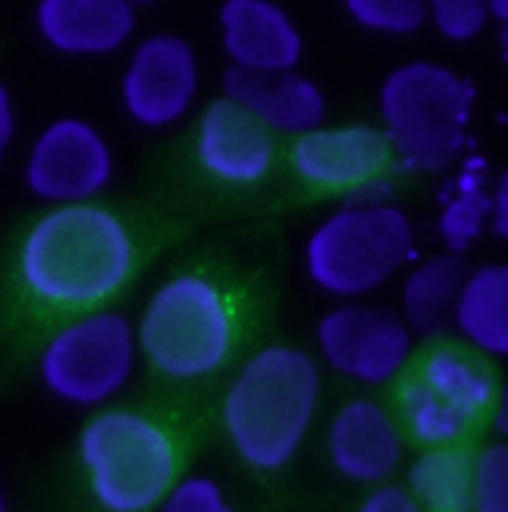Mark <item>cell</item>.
Returning a JSON list of instances; mask_svg holds the SVG:
<instances>
[{
  "instance_id": "6da1fadb",
  "label": "cell",
  "mask_w": 508,
  "mask_h": 512,
  "mask_svg": "<svg viewBox=\"0 0 508 512\" xmlns=\"http://www.w3.org/2000/svg\"><path fill=\"white\" fill-rule=\"evenodd\" d=\"M143 266V235L112 203L40 207L0 258V314L16 326H60L108 310Z\"/></svg>"
},
{
  "instance_id": "7a4b0ae2",
  "label": "cell",
  "mask_w": 508,
  "mask_h": 512,
  "mask_svg": "<svg viewBox=\"0 0 508 512\" xmlns=\"http://www.w3.org/2000/svg\"><path fill=\"white\" fill-rule=\"evenodd\" d=\"M322 405L318 358L302 346L266 342L231 374L219 401V429L254 473H282L306 449Z\"/></svg>"
},
{
  "instance_id": "3957f363",
  "label": "cell",
  "mask_w": 508,
  "mask_h": 512,
  "mask_svg": "<svg viewBox=\"0 0 508 512\" xmlns=\"http://www.w3.org/2000/svg\"><path fill=\"white\" fill-rule=\"evenodd\" d=\"M143 366L171 385L219 378L239 350V302L231 286L203 270H171L135 314Z\"/></svg>"
},
{
  "instance_id": "277c9868",
  "label": "cell",
  "mask_w": 508,
  "mask_h": 512,
  "mask_svg": "<svg viewBox=\"0 0 508 512\" xmlns=\"http://www.w3.org/2000/svg\"><path fill=\"white\" fill-rule=\"evenodd\" d=\"M76 473L96 512H159L183 477L175 429L139 405H104L76 433Z\"/></svg>"
},
{
  "instance_id": "5b68a950",
  "label": "cell",
  "mask_w": 508,
  "mask_h": 512,
  "mask_svg": "<svg viewBox=\"0 0 508 512\" xmlns=\"http://www.w3.org/2000/svg\"><path fill=\"white\" fill-rule=\"evenodd\" d=\"M417 262L413 215L381 195L342 199L302 243V270L314 290L338 302H366Z\"/></svg>"
},
{
  "instance_id": "8992f818",
  "label": "cell",
  "mask_w": 508,
  "mask_h": 512,
  "mask_svg": "<svg viewBox=\"0 0 508 512\" xmlns=\"http://www.w3.org/2000/svg\"><path fill=\"white\" fill-rule=\"evenodd\" d=\"M477 88L449 64L405 60L385 72L378 88V128L385 131L401 171L441 175L449 171L473 124Z\"/></svg>"
},
{
  "instance_id": "52a82bcc",
  "label": "cell",
  "mask_w": 508,
  "mask_h": 512,
  "mask_svg": "<svg viewBox=\"0 0 508 512\" xmlns=\"http://www.w3.org/2000/svg\"><path fill=\"white\" fill-rule=\"evenodd\" d=\"M143 358L135 338V318L124 310H92L52 326L36 346V382L64 409L96 413L116 405L135 382Z\"/></svg>"
},
{
  "instance_id": "ba28073f",
  "label": "cell",
  "mask_w": 508,
  "mask_h": 512,
  "mask_svg": "<svg viewBox=\"0 0 508 512\" xmlns=\"http://www.w3.org/2000/svg\"><path fill=\"white\" fill-rule=\"evenodd\" d=\"M20 183L40 207L100 203L116 183V147L84 116H56L32 135Z\"/></svg>"
},
{
  "instance_id": "9c48e42d",
  "label": "cell",
  "mask_w": 508,
  "mask_h": 512,
  "mask_svg": "<svg viewBox=\"0 0 508 512\" xmlns=\"http://www.w3.org/2000/svg\"><path fill=\"white\" fill-rule=\"evenodd\" d=\"M314 342H318V362L330 374L362 389L397 385L417 358V334L409 330V322L378 302L330 306L314 326Z\"/></svg>"
},
{
  "instance_id": "30bf717a",
  "label": "cell",
  "mask_w": 508,
  "mask_h": 512,
  "mask_svg": "<svg viewBox=\"0 0 508 512\" xmlns=\"http://www.w3.org/2000/svg\"><path fill=\"white\" fill-rule=\"evenodd\" d=\"M203 92L199 52L179 32H147L127 48L120 112L143 131H171L191 120Z\"/></svg>"
},
{
  "instance_id": "8fae6325",
  "label": "cell",
  "mask_w": 508,
  "mask_h": 512,
  "mask_svg": "<svg viewBox=\"0 0 508 512\" xmlns=\"http://www.w3.org/2000/svg\"><path fill=\"white\" fill-rule=\"evenodd\" d=\"M286 163L306 191L342 199L370 195L397 167L393 147L378 124H322L290 143Z\"/></svg>"
},
{
  "instance_id": "7c38bea8",
  "label": "cell",
  "mask_w": 508,
  "mask_h": 512,
  "mask_svg": "<svg viewBox=\"0 0 508 512\" xmlns=\"http://www.w3.org/2000/svg\"><path fill=\"white\" fill-rule=\"evenodd\" d=\"M191 159L203 171V179L247 191L274 175L278 167V135L262 128L247 108L219 96L211 100L191 128Z\"/></svg>"
},
{
  "instance_id": "4fadbf2b",
  "label": "cell",
  "mask_w": 508,
  "mask_h": 512,
  "mask_svg": "<svg viewBox=\"0 0 508 512\" xmlns=\"http://www.w3.org/2000/svg\"><path fill=\"white\" fill-rule=\"evenodd\" d=\"M405 429L397 421V409L381 397H350L334 409L326 425V461L330 469L350 485H385L405 465Z\"/></svg>"
},
{
  "instance_id": "5bb4252c",
  "label": "cell",
  "mask_w": 508,
  "mask_h": 512,
  "mask_svg": "<svg viewBox=\"0 0 508 512\" xmlns=\"http://www.w3.org/2000/svg\"><path fill=\"white\" fill-rule=\"evenodd\" d=\"M139 8L127 0H36L32 32L60 60H108L135 44Z\"/></svg>"
},
{
  "instance_id": "9a60e30c",
  "label": "cell",
  "mask_w": 508,
  "mask_h": 512,
  "mask_svg": "<svg viewBox=\"0 0 508 512\" xmlns=\"http://www.w3.org/2000/svg\"><path fill=\"white\" fill-rule=\"evenodd\" d=\"M215 20H219V48L231 68L294 72L306 56V36L278 0H223Z\"/></svg>"
},
{
  "instance_id": "2e32d148",
  "label": "cell",
  "mask_w": 508,
  "mask_h": 512,
  "mask_svg": "<svg viewBox=\"0 0 508 512\" xmlns=\"http://www.w3.org/2000/svg\"><path fill=\"white\" fill-rule=\"evenodd\" d=\"M223 96L235 100L239 108H247L262 128L274 135L298 139L306 131L326 124V92L318 88V80L294 72H243V68H227L223 76Z\"/></svg>"
},
{
  "instance_id": "e0dca14e",
  "label": "cell",
  "mask_w": 508,
  "mask_h": 512,
  "mask_svg": "<svg viewBox=\"0 0 508 512\" xmlns=\"http://www.w3.org/2000/svg\"><path fill=\"white\" fill-rule=\"evenodd\" d=\"M409 374L429 385L437 397H445L453 409H461L469 421L489 425L501 378L485 354L469 350L465 342H429L425 350H417Z\"/></svg>"
},
{
  "instance_id": "ac0fdd59",
  "label": "cell",
  "mask_w": 508,
  "mask_h": 512,
  "mask_svg": "<svg viewBox=\"0 0 508 512\" xmlns=\"http://www.w3.org/2000/svg\"><path fill=\"white\" fill-rule=\"evenodd\" d=\"M453 334L489 362H508V262L469 266L453 310Z\"/></svg>"
},
{
  "instance_id": "d6986e66",
  "label": "cell",
  "mask_w": 508,
  "mask_h": 512,
  "mask_svg": "<svg viewBox=\"0 0 508 512\" xmlns=\"http://www.w3.org/2000/svg\"><path fill=\"white\" fill-rule=\"evenodd\" d=\"M465 274H469L465 258L449 255V251L417 258L401 274L397 314L409 322V330L417 338H437L445 326H453V310H457Z\"/></svg>"
},
{
  "instance_id": "ffe728a7",
  "label": "cell",
  "mask_w": 508,
  "mask_h": 512,
  "mask_svg": "<svg viewBox=\"0 0 508 512\" xmlns=\"http://www.w3.org/2000/svg\"><path fill=\"white\" fill-rule=\"evenodd\" d=\"M473 481L477 453L469 445L417 449V457L405 465V489L425 512H473Z\"/></svg>"
},
{
  "instance_id": "44dd1931",
  "label": "cell",
  "mask_w": 508,
  "mask_h": 512,
  "mask_svg": "<svg viewBox=\"0 0 508 512\" xmlns=\"http://www.w3.org/2000/svg\"><path fill=\"white\" fill-rule=\"evenodd\" d=\"M493 215V187L485 183L481 163L457 171L437 195V239L449 255H465L481 243Z\"/></svg>"
},
{
  "instance_id": "7402d4cb",
  "label": "cell",
  "mask_w": 508,
  "mask_h": 512,
  "mask_svg": "<svg viewBox=\"0 0 508 512\" xmlns=\"http://www.w3.org/2000/svg\"><path fill=\"white\" fill-rule=\"evenodd\" d=\"M342 12L350 24L374 36H417L429 24V0H342Z\"/></svg>"
},
{
  "instance_id": "603a6c76",
  "label": "cell",
  "mask_w": 508,
  "mask_h": 512,
  "mask_svg": "<svg viewBox=\"0 0 508 512\" xmlns=\"http://www.w3.org/2000/svg\"><path fill=\"white\" fill-rule=\"evenodd\" d=\"M429 24L449 44H473L493 24L489 0H429Z\"/></svg>"
},
{
  "instance_id": "cb8c5ba5",
  "label": "cell",
  "mask_w": 508,
  "mask_h": 512,
  "mask_svg": "<svg viewBox=\"0 0 508 512\" xmlns=\"http://www.w3.org/2000/svg\"><path fill=\"white\" fill-rule=\"evenodd\" d=\"M473 512H508V441L501 437L477 449Z\"/></svg>"
},
{
  "instance_id": "d4e9b609",
  "label": "cell",
  "mask_w": 508,
  "mask_h": 512,
  "mask_svg": "<svg viewBox=\"0 0 508 512\" xmlns=\"http://www.w3.org/2000/svg\"><path fill=\"white\" fill-rule=\"evenodd\" d=\"M159 512H239L231 505L227 489L207 473H183L175 489L163 497Z\"/></svg>"
},
{
  "instance_id": "484cf974",
  "label": "cell",
  "mask_w": 508,
  "mask_h": 512,
  "mask_svg": "<svg viewBox=\"0 0 508 512\" xmlns=\"http://www.w3.org/2000/svg\"><path fill=\"white\" fill-rule=\"evenodd\" d=\"M354 512H425V509L417 505V497H413L405 485L385 481V485H374V489L358 501V509Z\"/></svg>"
},
{
  "instance_id": "4316f807",
  "label": "cell",
  "mask_w": 508,
  "mask_h": 512,
  "mask_svg": "<svg viewBox=\"0 0 508 512\" xmlns=\"http://www.w3.org/2000/svg\"><path fill=\"white\" fill-rule=\"evenodd\" d=\"M16 135H20V112H16V96H12L8 80L0 76V167H4V159L12 155V147H16Z\"/></svg>"
},
{
  "instance_id": "83f0119b",
  "label": "cell",
  "mask_w": 508,
  "mask_h": 512,
  "mask_svg": "<svg viewBox=\"0 0 508 512\" xmlns=\"http://www.w3.org/2000/svg\"><path fill=\"white\" fill-rule=\"evenodd\" d=\"M489 231L508 243V171L493 179V215H489Z\"/></svg>"
},
{
  "instance_id": "f1b7e54d",
  "label": "cell",
  "mask_w": 508,
  "mask_h": 512,
  "mask_svg": "<svg viewBox=\"0 0 508 512\" xmlns=\"http://www.w3.org/2000/svg\"><path fill=\"white\" fill-rule=\"evenodd\" d=\"M489 429L501 441H508V382H501V389H497V401H493V413H489Z\"/></svg>"
},
{
  "instance_id": "f546056e",
  "label": "cell",
  "mask_w": 508,
  "mask_h": 512,
  "mask_svg": "<svg viewBox=\"0 0 508 512\" xmlns=\"http://www.w3.org/2000/svg\"><path fill=\"white\" fill-rule=\"evenodd\" d=\"M489 8H493V24H508V0H489Z\"/></svg>"
},
{
  "instance_id": "4dcf8cb0",
  "label": "cell",
  "mask_w": 508,
  "mask_h": 512,
  "mask_svg": "<svg viewBox=\"0 0 508 512\" xmlns=\"http://www.w3.org/2000/svg\"><path fill=\"white\" fill-rule=\"evenodd\" d=\"M0 512H12V505H8V489H4V481H0Z\"/></svg>"
},
{
  "instance_id": "1f68e13d",
  "label": "cell",
  "mask_w": 508,
  "mask_h": 512,
  "mask_svg": "<svg viewBox=\"0 0 508 512\" xmlns=\"http://www.w3.org/2000/svg\"><path fill=\"white\" fill-rule=\"evenodd\" d=\"M501 52H505V60H508V24L501 28Z\"/></svg>"
},
{
  "instance_id": "d6a6232c",
  "label": "cell",
  "mask_w": 508,
  "mask_h": 512,
  "mask_svg": "<svg viewBox=\"0 0 508 512\" xmlns=\"http://www.w3.org/2000/svg\"><path fill=\"white\" fill-rule=\"evenodd\" d=\"M131 8H147V4H159V0H127Z\"/></svg>"
}]
</instances>
